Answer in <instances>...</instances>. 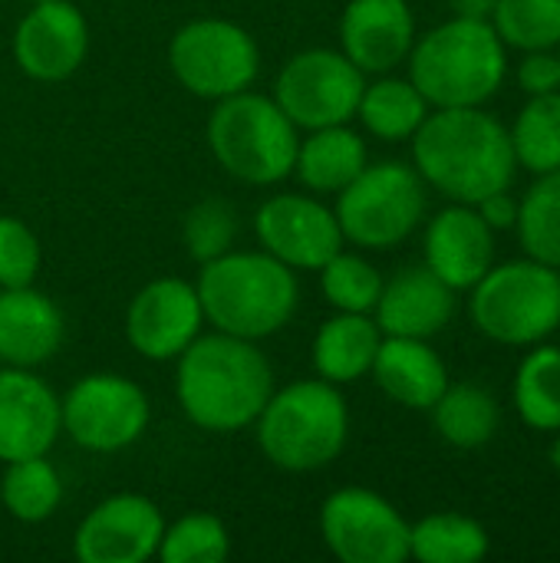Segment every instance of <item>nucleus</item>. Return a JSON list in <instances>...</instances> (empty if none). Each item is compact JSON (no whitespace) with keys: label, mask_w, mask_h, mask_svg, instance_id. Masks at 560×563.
<instances>
[{"label":"nucleus","mask_w":560,"mask_h":563,"mask_svg":"<svg viewBox=\"0 0 560 563\" xmlns=\"http://www.w3.org/2000/svg\"><path fill=\"white\" fill-rule=\"evenodd\" d=\"M413 162L426 185L459 205L512 188L518 168L508 129L482 106L429 112L413 135Z\"/></svg>","instance_id":"1"},{"label":"nucleus","mask_w":560,"mask_h":563,"mask_svg":"<svg viewBox=\"0 0 560 563\" xmlns=\"http://www.w3.org/2000/svg\"><path fill=\"white\" fill-rule=\"evenodd\" d=\"M175 393L195 426L208 432H238L257 422L274 396V373L254 340L215 333L178 353Z\"/></svg>","instance_id":"2"},{"label":"nucleus","mask_w":560,"mask_h":563,"mask_svg":"<svg viewBox=\"0 0 560 563\" xmlns=\"http://www.w3.org/2000/svg\"><path fill=\"white\" fill-rule=\"evenodd\" d=\"M508 46L492 20L452 16L409 49V79L436 109L485 106L508 76Z\"/></svg>","instance_id":"3"},{"label":"nucleus","mask_w":560,"mask_h":563,"mask_svg":"<svg viewBox=\"0 0 560 563\" xmlns=\"http://www.w3.org/2000/svg\"><path fill=\"white\" fill-rule=\"evenodd\" d=\"M205 320L218 333L261 340L287 327L297 310L300 290L294 267L267 251H228L201 267L195 284Z\"/></svg>","instance_id":"4"},{"label":"nucleus","mask_w":560,"mask_h":563,"mask_svg":"<svg viewBox=\"0 0 560 563\" xmlns=\"http://www.w3.org/2000/svg\"><path fill=\"white\" fill-rule=\"evenodd\" d=\"M347 435V402L327 379H304L281 389L257 416V445L284 472L330 465L343 452Z\"/></svg>","instance_id":"5"},{"label":"nucleus","mask_w":560,"mask_h":563,"mask_svg":"<svg viewBox=\"0 0 560 563\" xmlns=\"http://www.w3.org/2000/svg\"><path fill=\"white\" fill-rule=\"evenodd\" d=\"M472 323L502 346H538L560 327V271L535 261L492 264L472 287Z\"/></svg>","instance_id":"6"},{"label":"nucleus","mask_w":560,"mask_h":563,"mask_svg":"<svg viewBox=\"0 0 560 563\" xmlns=\"http://www.w3.org/2000/svg\"><path fill=\"white\" fill-rule=\"evenodd\" d=\"M208 145L228 175L248 185H274L294 172L300 139L274 99L244 89L218 99L208 122Z\"/></svg>","instance_id":"7"},{"label":"nucleus","mask_w":560,"mask_h":563,"mask_svg":"<svg viewBox=\"0 0 560 563\" xmlns=\"http://www.w3.org/2000/svg\"><path fill=\"white\" fill-rule=\"evenodd\" d=\"M333 214L343 241L370 251H389L403 244L426 218V181L403 162L366 165L340 191Z\"/></svg>","instance_id":"8"},{"label":"nucleus","mask_w":560,"mask_h":563,"mask_svg":"<svg viewBox=\"0 0 560 563\" xmlns=\"http://www.w3.org/2000/svg\"><path fill=\"white\" fill-rule=\"evenodd\" d=\"M168 63L188 92L228 99L254 82L261 56L244 26L231 20H195L172 36Z\"/></svg>","instance_id":"9"},{"label":"nucleus","mask_w":560,"mask_h":563,"mask_svg":"<svg viewBox=\"0 0 560 563\" xmlns=\"http://www.w3.org/2000/svg\"><path fill=\"white\" fill-rule=\"evenodd\" d=\"M366 73L337 49L297 53L277 76L274 102L297 129L347 125L366 89Z\"/></svg>","instance_id":"10"},{"label":"nucleus","mask_w":560,"mask_h":563,"mask_svg":"<svg viewBox=\"0 0 560 563\" xmlns=\"http://www.w3.org/2000/svg\"><path fill=\"white\" fill-rule=\"evenodd\" d=\"M59 422L76 445L89 452H119L145 432L149 399L132 379L96 373L66 393Z\"/></svg>","instance_id":"11"},{"label":"nucleus","mask_w":560,"mask_h":563,"mask_svg":"<svg viewBox=\"0 0 560 563\" xmlns=\"http://www.w3.org/2000/svg\"><path fill=\"white\" fill-rule=\"evenodd\" d=\"M320 534L343 563H403L409 558L406 518L370 488H343L323 501Z\"/></svg>","instance_id":"12"},{"label":"nucleus","mask_w":560,"mask_h":563,"mask_svg":"<svg viewBox=\"0 0 560 563\" xmlns=\"http://www.w3.org/2000/svg\"><path fill=\"white\" fill-rule=\"evenodd\" d=\"M254 231L261 247L287 267L320 271L343 251L337 214L307 195H277L257 208Z\"/></svg>","instance_id":"13"},{"label":"nucleus","mask_w":560,"mask_h":563,"mask_svg":"<svg viewBox=\"0 0 560 563\" xmlns=\"http://www.w3.org/2000/svg\"><path fill=\"white\" fill-rule=\"evenodd\" d=\"M162 534V511L149 498L112 495L83 518L73 554L83 563H145L158 554Z\"/></svg>","instance_id":"14"},{"label":"nucleus","mask_w":560,"mask_h":563,"mask_svg":"<svg viewBox=\"0 0 560 563\" xmlns=\"http://www.w3.org/2000/svg\"><path fill=\"white\" fill-rule=\"evenodd\" d=\"M205 310L188 280L162 277L135 294L125 313V336L145 360H178L198 340Z\"/></svg>","instance_id":"15"},{"label":"nucleus","mask_w":560,"mask_h":563,"mask_svg":"<svg viewBox=\"0 0 560 563\" xmlns=\"http://www.w3.org/2000/svg\"><path fill=\"white\" fill-rule=\"evenodd\" d=\"M89 49V26L69 0H40L13 33L20 69L40 82L73 76Z\"/></svg>","instance_id":"16"},{"label":"nucleus","mask_w":560,"mask_h":563,"mask_svg":"<svg viewBox=\"0 0 560 563\" xmlns=\"http://www.w3.org/2000/svg\"><path fill=\"white\" fill-rule=\"evenodd\" d=\"M495 264V231L475 205L452 201L426 228V267L452 290H472Z\"/></svg>","instance_id":"17"},{"label":"nucleus","mask_w":560,"mask_h":563,"mask_svg":"<svg viewBox=\"0 0 560 563\" xmlns=\"http://www.w3.org/2000/svg\"><path fill=\"white\" fill-rule=\"evenodd\" d=\"M59 399L26 369H0V462L46 455L59 435Z\"/></svg>","instance_id":"18"},{"label":"nucleus","mask_w":560,"mask_h":563,"mask_svg":"<svg viewBox=\"0 0 560 563\" xmlns=\"http://www.w3.org/2000/svg\"><path fill=\"white\" fill-rule=\"evenodd\" d=\"M340 43L363 73H389L409 59L416 16L406 0H350L340 20Z\"/></svg>","instance_id":"19"},{"label":"nucleus","mask_w":560,"mask_h":563,"mask_svg":"<svg viewBox=\"0 0 560 563\" xmlns=\"http://www.w3.org/2000/svg\"><path fill=\"white\" fill-rule=\"evenodd\" d=\"M455 317V290L439 280L426 264L403 267L376 300V327L383 336L429 340Z\"/></svg>","instance_id":"20"},{"label":"nucleus","mask_w":560,"mask_h":563,"mask_svg":"<svg viewBox=\"0 0 560 563\" xmlns=\"http://www.w3.org/2000/svg\"><path fill=\"white\" fill-rule=\"evenodd\" d=\"M63 343V317L56 303L33 287L0 290V363L33 369Z\"/></svg>","instance_id":"21"},{"label":"nucleus","mask_w":560,"mask_h":563,"mask_svg":"<svg viewBox=\"0 0 560 563\" xmlns=\"http://www.w3.org/2000/svg\"><path fill=\"white\" fill-rule=\"evenodd\" d=\"M370 373L393 402L419 412H429L449 386V369L439 353L413 336H383Z\"/></svg>","instance_id":"22"},{"label":"nucleus","mask_w":560,"mask_h":563,"mask_svg":"<svg viewBox=\"0 0 560 563\" xmlns=\"http://www.w3.org/2000/svg\"><path fill=\"white\" fill-rule=\"evenodd\" d=\"M383 343V330L366 313H340L327 320L314 340V366L320 379L340 386L356 383L373 369L376 350Z\"/></svg>","instance_id":"23"},{"label":"nucleus","mask_w":560,"mask_h":563,"mask_svg":"<svg viewBox=\"0 0 560 563\" xmlns=\"http://www.w3.org/2000/svg\"><path fill=\"white\" fill-rule=\"evenodd\" d=\"M294 168L307 188L340 195L366 168V142L347 125L310 129V139L297 145Z\"/></svg>","instance_id":"24"},{"label":"nucleus","mask_w":560,"mask_h":563,"mask_svg":"<svg viewBox=\"0 0 560 563\" xmlns=\"http://www.w3.org/2000/svg\"><path fill=\"white\" fill-rule=\"evenodd\" d=\"M429 412L436 432L455 449H482L495 439L502 426V409L495 396L475 383H449Z\"/></svg>","instance_id":"25"},{"label":"nucleus","mask_w":560,"mask_h":563,"mask_svg":"<svg viewBox=\"0 0 560 563\" xmlns=\"http://www.w3.org/2000/svg\"><path fill=\"white\" fill-rule=\"evenodd\" d=\"M515 409L535 432H560V346L538 343L515 373Z\"/></svg>","instance_id":"26"},{"label":"nucleus","mask_w":560,"mask_h":563,"mask_svg":"<svg viewBox=\"0 0 560 563\" xmlns=\"http://www.w3.org/2000/svg\"><path fill=\"white\" fill-rule=\"evenodd\" d=\"M488 548V531L455 511L429 515L409 528V558L422 563H479Z\"/></svg>","instance_id":"27"},{"label":"nucleus","mask_w":560,"mask_h":563,"mask_svg":"<svg viewBox=\"0 0 560 563\" xmlns=\"http://www.w3.org/2000/svg\"><path fill=\"white\" fill-rule=\"evenodd\" d=\"M356 115L366 125V132H373L376 139L403 142V139H413L416 129L426 122L429 102L413 86V79L386 76V79H380V82L363 89Z\"/></svg>","instance_id":"28"},{"label":"nucleus","mask_w":560,"mask_h":563,"mask_svg":"<svg viewBox=\"0 0 560 563\" xmlns=\"http://www.w3.org/2000/svg\"><path fill=\"white\" fill-rule=\"evenodd\" d=\"M508 135L515 162L525 172L545 175L560 168V89L545 96H528Z\"/></svg>","instance_id":"29"},{"label":"nucleus","mask_w":560,"mask_h":563,"mask_svg":"<svg viewBox=\"0 0 560 563\" xmlns=\"http://www.w3.org/2000/svg\"><path fill=\"white\" fill-rule=\"evenodd\" d=\"M515 228L528 257L560 271V168L538 175L518 201Z\"/></svg>","instance_id":"30"},{"label":"nucleus","mask_w":560,"mask_h":563,"mask_svg":"<svg viewBox=\"0 0 560 563\" xmlns=\"http://www.w3.org/2000/svg\"><path fill=\"white\" fill-rule=\"evenodd\" d=\"M0 498H3V508L17 521L40 525L56 511V505L63 498V485H59L56 468L46 462V455L17 459V462H7V475L0 482Z\"/></svg>","instance_id":"31"},{"label":"nucleus","mask_w":560,"mask_h":563,"mask_svg":"<svg viewBox=\"0 0 560 563\" xmlns=\"http://www.w3.org/2000/svg\"><path fill=\"white\" fill-rule=\"evenodd\" d=\"M492 26L508 49H558L560 0H498Z\"/></svg>","instance_id":"32"},{"label":"nucleus","mask_w":560,"mask_h":563,"mask_svg":"<svg viewBox=\"0 0 560 563\" xmlns=\"http://www.w3.org/2000/svg\"><path fill=\"white\" fill-rule=\"evenodd\" d=\"M320 287L340 313H370L383 294V277L360 254L340 251L320 267Z\"/></svg>","instance_id":"33"},{"label":"nucleus","mask_w":560,"mask_h":563,"mask_svg":"<svg viewBox=\"0 0 560 563\" xmlns=\"http://www.w3.org/2000/svg\"><path fill=\"white\" fill-rule=\"evenodd\" d=\"M231 551L228 531L215 515H188L175 521L158 544L165 563H221Z\"/></svg>","instance_id":"34"},{"label":"nucleus","mask_w":560,"mask_h":563,"mask_svg":"<svg viewBox=\"0 0 560 563\" xmlns=\"http://www.w3.org/2000/svg\"><path fill=\"white\" fill-rule=\"evenodd\" d=\"M238 234L234 208L221 198H205L185 214V247L195 261L208 264L231 251Z\"/></svg>","instance_id":"35"},{"label":"nucleus","mask_w":560,"mask_h":563,"mask_svg":"<svg viewBox=\"0 0 560 563\" xmlns=\"http://www.w3.org/2000/svg\"><path fill=\"white\" fill-rule=\"evenodd\" d=\"M40 271V241L20 218H0V287H30Z\"/></svg>","instance_id":"36"},{"label":"nucleus","mask_w":560,"mask_h":563,"mask_svg":"<svg viewBox=\"0 0 560 563\" xmlns=\"http://www.w3.org/2000/svg\"><path fill=\"white\" fill-rule=\"evenodd\" d=\"M518 86L528 96H545L560 89V63L554 49H531L518 63Z\"/></svg>","instance_id":"37"},{"label":"nucleus","mask_w":560,"mask_h":563,"mask_svg":"<svg viewBox=\"0 0 560 563\" xmlns=\"http://www.w3.org/2000/svg\"><path fill=\"white\" fill-rule=\"evenodd\" d=\"M475 211L482 214V221L492 228V231H512L515 221H518V201L512 198V191H495L488 198H482L475 205Z\"/></svg>","instance_id":"38"},{"label":"nucleus","mask_w":560,"mask_h":563,"mask_svg":"<svg viewBox=\"0 0 560 563\" xmlns=\"http://www.w3.org/2000/svg\"><path fill=\"white\" fill-rule=\"evenodd\" d=\"M498 0H452L455 16H469V20H492Z\"/></svg>","instance_id":"39"},{"label":"nucleus","mask_w":560,"mask_h":563,"mask_svg":"<svg viewBox=\"0 0 560 563\" xmlns=\"http://www.w3.org/2000/svg\"><path fill=\"white\" fill-rule=\"evenodd\" d=\"M551 465H554V475L560 478V432H554V445H551Z\"/></svg>","instance_id":"40"},{"label":"nucleus","mask_w":560,"mask_h":563,"mask_svg":"<svg viewBox=\"0 0 560 563\" xmlns=\"http://www.w3.org/2000/svg\"><path fill=\"white\" fill-rule=\"evenodd\" d=\"M26 3H40V0H26Z\"/></svg>","instance_id":"41"},{"label":"nucleus","mask_w":560,"mask_h":563,"mask_svg":"<svg viewBox=\"0 0 560 563\" xmlns=\"http://www.w3.org/2000/svg\"><path fill=\"white\" fill-rule=\"evenodd\" d=\"M558 63H560V43H558Z\"/></svg>","instance_id":"42"},{"label":"nucleus","mask_w":560,"mask_h":563,"mask_svg":"<svg viewBox=\"0 0 560 563\" xmlns=\"http://www.w3.org/2000/svg\"><path fill=\"white\" fill-rule=\"evenodd\" d=\"M558 333H560V327H558Z\"/></svg>","instance_id":"43"}]
</instances>
